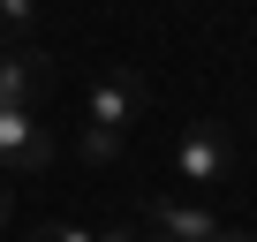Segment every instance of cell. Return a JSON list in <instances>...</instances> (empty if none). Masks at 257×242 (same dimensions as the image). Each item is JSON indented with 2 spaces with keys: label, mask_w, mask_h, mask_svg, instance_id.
Wrapping results in <instances>:
<instances>
[{
  "label": "cell",
  "mask_w": 257,
  "mask_h": 242,
  "mask_svg": "<svg viewBox=\"0 0 257 242\" xmlns=\"http://www.w3.org/2000/svg\"><path fill=\"white\" fill-rule=\"evenodd\" d=\"M227 167H234V137L219 121H189L182 144H174V182L182 189H212V182H227Z\"/></svg>",
  "instance_id": "cell-1"
},
{
  "label": "cell",
  "mask_w": 257,
  "mask_h": 242,
  "mask_svg": "<svg viewBox=\"0 0 257 242\" xmlns=\"http://www.w3.org/2000/svg\"><path fill=\"white\" fill-rule=\"evenodd\" d=\"M144 106H152V83H144V68H106L98 83H91V129H106V137H128L144 121Z\"/></svg>",
  "instance_id": "cell-2"
},
{
  "label": "cell",
  "mask_w": 257,
  "mask_h": 242,
  "mask_svg": "<svg viewBox=\"0 0 257 242\" xmlns=\"http://www.w3.org/2000/svg\"><path fill=\"white\" fill-rule=\"evenodd\" d=\"M38 167H53V129L38 121V106H0V182Z\"/></svg>",
  "instance_id": "cell-3"
},
{
  "label": "cell",
  "mask_w": 257,
  "mask_h": 242,
  "mask_svg": "<svg viewBox=\"0 0 257 242\" xmlns=\"http://www.w3.org/2000/svg\"><path fill=\"white\" fill-rule=\"evenodd\" d=\"M53 76H61V61L46 46H8L0 53V106H38L53 91Z\"/></svg>",
  "instance_id": "cell-4"
},
{
  "label": "cell",
  "mask_w": 257,
  "mask_h": 242,
  "mask_svg": "<svg viewBox=\"0 0 257 242\" xmlns=\"http://www.w3.org/2000/svg\"><path fill=\"white\" fill-rule=\"evenodd\" d=\"M144 234H152V242H212V234H219V212L197 204V197H159V204L144 212Z\"/></svg>",
  "instance_id": "cell-5"
},
{
  "label": "cell",
  "mask_w": 257,
  "mask_h": 242,
  "mask_svg": "<svg viewBox=\"0 0 257 242\" xmlns=\"http://www.w3.org/2000/svg\"><path fill=\"white\" fill-rule=\"evenodd\" d=\"M0 46H38V0H0Z\"/></svg>",
  "instance_id": "cell-6"
},
{
  "label": "cell",
  "mask_w": 257,
  "mask_h": 242,
  "mask_svg": "<svg viewBox=\"0 0 257 242\" xmlns=\"http://www.w3.org/2000/svg\"><path fill=\"white\" fill-rule=\"evenodd\" d=\"M76 152H83L91 167H113V159L128 152V137H106V129H83V144H76Z\"/></svg>",
  "instance_id": "cell-7"
},
{
  "label": "cell",
  "mask_w": 257,
  "mask_h": 242,
  "mask_svg": "<svg viewBox=\"0 0 257 242\" xmlns=\"http://www.w3.org/2000/svg\"><path fill=\"white\" fill-rule=\"evenodd\" d=\"M31 242H98L91 227H76V219H38L31 227Z\"/></svg>",
  "instance_id": "cell-8"
},
{
  "label": "cell",
  "mask_w": 257,
  "mask_h": 242,
  "mask_svg": "<svg viewBox=\"0 0 257 242\" xmlns=\"http://www.w3.org/2000/svg\"><path fill=\"white\" fill-rule=\"evenodd\" d=\"M98 242H144V234H137V227H106Z\"/></svg>",
  "instance_id": "cell-9"
},
{
  "label": "cell",
  "mask_w": 257,
  "mask_h": 242,
  "mask_svg": "<svg viewBox=\"0 0 257 242\" xmlns=\"http://www.w3.org/2000/svg\"><path fill=\"white\" fill-rule=\"evenodd\" d=\"M212 242H249V234H234V227H219V234H212Z\"/></svg>",
  "instance_id": "cell-10"
},
{
  "label": "cell",
  "mask_w": 257,
  "mask_h": 242,
  "mask_svg": "<svg viewBox=\"0 0 257 242\" xmlns=\"http://www.w3.org/2000/svg\"><path fill=\"white\" fill-rule=\"evenodd\" d=\"M0 227H8V182H0Z\"/></svg>",
  "instance_id": "cell-11"
},
{
  "label": "cell",
  "mask_w": 257,
  "mask_h": 242,
  "mask_svg": "<svg viewBox=\"0 0 257 242\" xmlns=\"http://www.w3.org/2000/svg\"><path fill=\"white\" fill-rule=\"evenodd\" d=\"M144 242H152V234H144Z\"/></svg>",
  "instance_id": "cell-12"
}]
</instances>
